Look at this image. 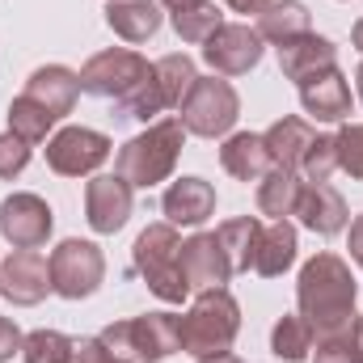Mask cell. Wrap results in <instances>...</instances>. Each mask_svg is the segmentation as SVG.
<instances>
[{"label":"cell","mask_w":363,"mask_h":363,"mask_svg":"<svg viewBox=\"0 0 363 363\" xmlns=\"http://www.w3.org/2000/svg\"><path fill=\"white\" fill-rule=\"evenodd\" d=\"M131 190L135 186L127 178H118V174H101V178H93L85 186V220H89L93 233L110 237V233H118L131 220V207H135Z\"/></svg>","instance_id":"cell-13"},{"label":"cell","mask_w":363,"mask_h":363,"mask_svg":"<svg viewBox=\"0 0 363 363\" xmlns=\"http://www.w3.org/2000/svg\"><path fill=\"white\" fill-rule=\"evenodd\" d=\"M178 114H182L186 135L220 140V135H228V131L237 127V118H241V97H237V89H233L228 81H220V77H199V81L190 85V93L182 97Z\"/></svg>","instance_id":"cell-6"},{"label":"cell","mask_w":363,"mask_h":363,"mask_svg":"<svg viewBox=\"0 0 363 363\" xmlns=\"http://www.w3.org/2000/svg\"><path fill=\"white\" fill-rule=\"evenodd\" d=\"M26 97L38 101L55 123L64 114H72L77 97H81V72L64 68V64H47V68H34L30 81H26Z\"/></svg>","instance_id":"cell-18"},{"label":"cell","mask_w":363,"mask_h":363,"mask_svg":"<svg viewBox=\"0 0 363 363\" xmlns=\"http://www.w3.org/2000/svg\"><path fill=\"white\" fill-rule=\"evenodd\" d=\"M359 330H363V317H359Z\"/></svg>","instance_id":"cell-44"},{"label":"cell","mask_w":363,"mask_h":363,"mask_svg":"<svg viewBox=\"0 0 363 363\" xmlns=\"http://www.w3.org/2000/svg\"><path fill=\"white\" fill-rule=\"evenodd\" d=\"M308 21H313V13H308L304 0H271L258 13V34H262V43L279 47V43H287L296 34H308Z\"/></svg>","instance_id":"cell-25"},{"label":"cell","mask_w":363,"mask_h":363,"mask_svg":"<svg viewBox=\"0 0 363 363\" xmlns=\"http://www.w3.org/2000/svg\"><path fill=\"white\" fill-rule=\"evenodd\" d=\"M30 165V144L13 131L0 135V178H17L21 169Z\"/></svg>","instance_id":"cell-35"},{"label":"cell","mask_w":363,"mask_h":363,"mask_svg":"<svg viewBox=\"0 0 363 363\" xmlns=\"http://www.w3.org/2000/svg\"><path fill=\"white\" fill-rule=\"evenodd\" d=\"M351 43H355V47H359V51H363V17H359V21H355V30H351Z\"/></svg>","instance_id":"cell-41"},{"label":"cell","mask_w":363,"mask_h":363,"mask_svg":"<svg viewBox=\"0 0 363 363\" xmlns=\"http://www.w3.org/2000/svg\"><path fill=\"white\" fill-rule=\"evenodd\" d=\"M262 140H267V152H271V161L279 169H296V174H300V161H304V152L313 148L317 131H313L308 118L283 114V118H274L271 127H267Z\"/></svg>","instance_id":"cell-21"},{"label":"cell","mask_w":363,"mask_h":363,"mask_svg":"<svg viewBox=\"0 0 363 363\" xmlns=\"http://www.w3.org/2000/svg\"><path fill=\"white\" fill-rule=\"evenodd\" d=\"M51 291L64 300H89L106 279V258L93 241L68 237L51 250Z\"/></svg>","instance_id":"cell-8"},{"label":"cell","mask_w":363,"mask_h":363,"mask_svg":"<svg viewBox=\"0 0 363 363\" xmlns=\"http://www.w3.org/2000/svg\"><path fill=\"white\" fill-rule=\"evenodd\" d=\"M355 81H359V97H363V64H359V72H355Z\"/></svg>","instance_id":"cell-43"},{"label":"cell","mask_w":363,"mask_h":363,"mask_svg":"<svg viewBox=\"0 0 363 363\" xmlns=\"http://www.w3.org/2000/svg\"><path fill=\"white\" fill-rule=\"evenodd\" d=\"M355 300H359L355 274L338 254H317L300 267L296 304H300V317L313 325V334H330L338 325H351L355 321Z\"/></svg>","instance_id":"cell-1"},{"label":"cell","mask_w":363,"mask_h":363,"mask_svg":"<svg viewBox=\"0 0 363 363\" xmlns=\"http://www.w3.org/2000/svg\"><path fill=\"white\" fill-rule=\"evenodd\" d=\"M262 34L250 30V26H237V21H224L207 43H203V60L211 64V72L220 77H241L250 68L262 64Z\"/></svg>","instance_id":"cell-11"},{"label":"cell","mask_w":363,"mask_h":363,"mask_svg":"<svg viewBox=\"0 0 363 363\" xmlns=\"http://www.w3.org/2000/svg\"><path fill=\"white\" fill-rule=\"evenodd\" d=\"M72 342L77 338H68L60 330H34L21 342V359L26 363H72Z\"/></svg>","instance_id":"cell-32"},{"label":"cell","mask_w":363,"mask_h":363,"mask_svg":"<svg viewBox=\"0 0 363 363\" xmlns=\"http://www.w3.org/2000/svg\"><path fill=\"white\" fill-rule=\"evenodd\" d=\"M110 152H114L110 135H101L93 127H64L47 140V165L60 178H85L110 161Z\"/></svg>","instance_id":"cell-9"},{"label":"cell","mask_w":363,"mask_h":363,"mask_svg":"<svg viewBox=\"0 0 363 363\" xmlns=\"http://www.w3.org/2000/svg\"><path fill=\"white\" fill-rule=\"evenodd\" d=\"M313 342H317V334H313V325L300 317V313H291V317H279L271 330V351L274 359L283 363H304L313 355Z\"/></svg>","instance_id":"cell-27"},{"label":"cell","mask_w":363,"mask_h":363,"mask_svg":"<svg viewBox=\"0 0 363 363\" xmlns=\"http://www.w3.org/2000/svg\"><path fill=\"white\" fill-rule=\"evenodd\" d=\"M220 26H224V13H220L211 0H203V4H194V9H178V13H174V30H178L182 43H207Z\"/></svg>","instance_id":"cell-31"},{"label":"cell","mask_w":363,"mask_h":363,"mask_svg":"<svg viewBox=\"0 0 363 363\" xmlns=\"http://www.w3.org/2000/svg\"><path fill=\"white\" fill-rule=\"evenodd\" d=\"M152 77H157V89H161V101H165V110H178L182 97L190 93V85L199 81V72H194V60L190 55H165V60H157L152 64Z\"/></svg>","instance_id":"cell-28"},{"label":"cell","mask_w":363,"mask_h":363,"mask_svg":"<svg viewBox=\"0 0 363 363\" xmlns=\"http://www.w3.org/2000/svg\"><path fill=\"white\" fill-rule=\"evenodd\" d=\"M182 330V351L194 359H211V355H228L237 334H241V304L233 300L228 287H211L199 291V300L190 304V313L178 317Z\"/></svg>","instance_id":"cell-2"},{"label":"cell","mask_w":363,"mask_h":363,"mask_svg":"<svg viewBox=\"0 0 363 363\" xmlns=\"http://www.w3.org/2000/svg\"><path fill=\"white\" fill-rule=\"evenodd\" d=\"M334 169H338V144H334V135H317L313 148L300 161V178L304 182H330Z\"/></svg>","instance_id":"cell-33"},{"label":"cell","mask_w":363,"mask_h":363,"mask_svg":"<svg viewBox=\"0 0 363 363\" xmlns=\"http://www.w3.org/2000/svg\"><path fill=\"white\" fill-rule=\"evenodd\" d=\"M131 258H135V271L148 283V291L165 304H182L190 283H186V271H182V237L178 228L165 220V224H148L135 245H131Z\"/></svg>","instance_id":"cell-4"},{"label":"cell","mask_w":363,"mask_h":363,"mask_svg":"<svg viewBox=\"0 0 363 363\" xmlns=\"http://www.w3.org/2000/svg\"><path fill=\"white\" fill-rule=\"evenodd\" d=\"M325 68H338V47L330 38L308 30V34H296V38L279 43V72L287 81L300 85V81H308V77H317Z\"/></svg>","instance_id":"cell-16"},{"label":"cell","mask_w":363,"mask_h":363,"mask_svg":"<svg viewBox=\"0 0 363 363\" xmlns=\"http://www.w3.org/2000/svg\"><path fill=\"white\" fill-rule=\"evenodd\" d=\"M351 258L359 262V271H363V216H355V224H351Z\"/></svg>","instance_id":"cell-38"},{"label":"cell","mask_w":363,"mask_h":363,"mask_svg":"<svg viewBox=\"0 0 363 363\" xmlns=\"http://www.w3.org/2000/svg\"><path fill=\"white\" fill-rule=\"evenodd\" d=\"M182 271H186L190 291H211V287H224L233 279L228 254H224L216 233H194L190 241H182Z\"/></svg>","instance_id":"cell-14"},{"label":"cell","mask_w":363,"mask_h":363,"mask_svg":"<svg viewBox=\"0 0 363 363\" xmlns=\"http://www.w3.org/2000/svg\"><path fill=\"white\" fill-rule=\"evenodd\" d=\"M51 228H55V211L38 194L17 190V194H9L0 203V237L13 250H38V245H47Z\"/></svg>","instance_id":"cell-10"},{"label":"cell","mask_w":363,"mask_h":363,"mask_svg":"<svg viewBox=\"0 0 363 363\" xmlns=\"http://www.w3.org/2000/svg\"><path fill=\"white\" fill-rule=\"evenodd\" d=\"M148 77H152V64H148L140 51L106 47V51H97L89 64L81 68V93L106 97V101L118 106V101H127L131 93L140 89Z\"/></svg>","instance_id":"cell-7"},{"label":"cell","mask_w":363,"mask_h":363,"mask_svg":"<svg viewBox=\"0 0 363 363\" xmlns=\"http://www.w3.org/2000/svg\"><path fill=\"white\" fill-rule=\"evenodd\" d=\"M51 291V262L38 254V250H13L4 262H0V296L9 304H38L47 300Z\"/></svg>","instance_id":"cell-12"},{"label":"cell","mask_w":363,"mask_h":363,"mask_svg":"<svg viewBox=\"0 0 363 363\" xmlns=\"http://www.w3.org/2000/svg\"><path fill=\"white\" fill-rule=\"evenodd\" d=\"M161 211L169 216V224L174 228H199L203 220H211V211H216V186L203 178H178L169 190H165V199H161Z\"/></svg>","instance_id":"cell-19"},{"label":"cell","mask_w":363,"mask_h":363,"mask_svg":"<svg viewBox=\"0 0 363 363\" xmlns=\"http://www.w3.org/2000/svg\"><path fill=\"white\" fill-rule=\"evenodd\" d=\"M220 165H224V174H233L237 182H262L274 169L271 152H267V140L254 135V131L228 135L224 148H220Z\"/></svg>","instance_id":"cell-20"},{"label":"cell","mask_w":363,"mask_h":363,"mask_svg":"<svg viewBox=\"0 0 363 363\" xmlns=\"http://www.w3.org/2000/svg\"><path fill=\"white\" fill-rule=\"evenodd\" d=\"M334 144H338V169L363 182V123H347L334 135Z\"/></svg>","instance_id":"cell-34"},{"label":"cell","mask_w":363,"mask_h":363,"mask_svg":"<svg viewBox=\"0 0 363 363\" xmlns=\"http://www.w3.org/2000/svg\"><path fill=\"white\" fill-rule=\"evenodd\" d=\"M313 363H363V330L359 317L351 325H338L330 334H317V351Z\"/></svg>","instance_id":"cell-29"},{"label":"cell","mask_w":363,"mask_h":363,"mask_svg":"<svg viewBox=\"0 0 363 363\" xmlns=\"http://www.w3.org/2000/svg\"><path fill=\"white\" fill-rule=\"evenodd\" d=\"M224 254H228V267L233 274L254 271V254H258V237H262V220L258 216H237V220H224L216 228Z\"/></svg>","instance_id":"cell-24"},{"label":"cell","mask_w":363,"mask_h":363,"mask_svg":"<svg viewBox=\"0 0 363 363\" xmlns=\"http://www.w3.org/2000/svg\"><path fill=\"white\" fill-rule=\"evenodd\" d=\"M51 127H55V118H51L38 101H30L26 93H21V97H13V106H9V131H13V135H21V140L34 148V144H43V140H47V131H51Z\"/></svg>","instance_id":"cell-30"},{"label":"cell","mask_w":363,"mask_h":363,"mask_svg":"<svg viewBox=\"0 0 363 363\" xmlns=\"http://www.w3.org/2000/svg\"><path fill=\"white\" fill-rule=\"evenodd\" d=\"M182 144H186L182 118H161V123H152L148 131H140L135 140H127V144L118 148L114 174L127 178L131 186H140V190H148V186H157V182L174 178Z\"/></svg>","instance_id":"cell-3"},{"label":"cell","mask_w":363,"mask_h":363,"mask_svg":"<svg viewBox=\"0 0 363 363\" xmlns=\"http://www.w3.org/2000/svg\"><path fill=\"white\" fill-rule=\"evenodd\" d=\"M300 186H304V178H300L296 169H279V165H274L271 174L258 182V211L271 216V220H287V216L296 211Z\"/></svg>","instance_id":"cell-26"},{"label":"cell","mask_w":363,"mask_h":363,"mask_svg":"<svg viewBox=\"0 0 363 363\" xmlns=\"http://www.w3.org/2000/svg\"><path fill=\"white\" fill-rule=\"evenodd\" d=\"M224 4H228L233 13H262L271 0H224Z\"/></svg>","instance_id":"cell-39"},{"label":"cell","mask_w":363,"mask_h":363,"mask_svg":"<svg viewBox=\"0 0 363 363\" xmlns=\"http://www.w3.org/2000/svg\"><path fill=\"white\" fill-rule=\"evenodd\" d=\"M199 363H245V359H237V355H211V359H199Z\"/></svg>","instance_id":"cell-42"},{"label":"cell","mask_w":363,"mask_h":363,"mask_svg":"<svg viewBox=\"0 0 363 363\" xmlns=\"http://www.w3.org/2000/svg\"><path fill=\"white\" fill-rule=\"evenodd\" d=\"M169 13H178V9H194V4H203V0H161Z\"/></svg>","instance_id":"cell-40"},{"label":"cell","mask_w":363,"mask_h":363,"mask_svg":"<svg viewBox=\"0 0 363 363\" xmlns=\"http://www.w3.org/2000/svg\"><path fill=\"white\" fill-rule=\"evenodd\" d=\"M304 228H313L317 237H334L347 228L351 211H347V199L330 186V182H304L300 186V199H296V211Z\"/></svg>","instance_id":"cell-15"},{"label":"cell","mask_w":363,"mask_h":363,"mask_svg":"<svg viewBox=\"0 0 363 363\" xmlns=\"http://www.w3.org/2000/svg\"><path fill=\"white\" fill-rule=\"evenodd\" d=\"M161 0H110L106 4V26L123 43H148L161 30Z\"/></svg>","instance_id":"cell-22"},{"label":"cell","mask_w":363,"mask_h":363,"mask_svg":"<svg viewBox=\"0 0 363 363\" xmlns=\"http://www.w3.org/2000/svg\"><path fill=\"white\" fill-rule=\"evenodd\" d=\"M110 355L127 363H161L174 351H182V330L174 313H144L131 321H114L97 334Z\"/></svg>","instance_id":"cell-5"},{"label":"cell","mask_w":363,"mask_h":363,"mask_svg":"<svg viewBox=\"0 0 363 363\" xmlns=\"http://www.w3.org/2000/svg\"><path fill=\"white\" fill-rule=\"evenodd\" d=\"M296 228L287 220H274V224H262V237H258V254H254V271L262 279H279L296 262Z\"/></svg>","instance_id":"cell-23"},{"label":"cell","mask_w":363,"mask_h":363,"mask_svg":"<svg viewBox=\"0 0 363 363\" xmlns=\"http://www.w3.org/2000/svg\"><path fill=\"white\" fill-rule=\"evenodd\" d=\"M72 363H127V359L110 355L101 338H77L72 342Z\"/></svg>","instance_id":"cell-36"},{"label":"cell","mask_w":363,"mask_h":363,"mask_svg":"<svg viewBox=\"0 0 363 363\" xmlns=\"http://www.w3.org/2000/svg\"><path fill=\"white\" fill-rule=\"evenodd\" d=\"M300 106L317 123H342L351 114V85L338 68H325L308 81H300Z\"/></svg>","instance_id":"cell-17"},{"label":"cell","mask_w":363,"mask_h":363,"mask_svg":"<svg viewBox=\"0 0 363 363\" xmlns=\"http://www.w3.org/2000/svg\"><path fill=\"white\" fill-rule=\"evenodd\" d=\"M21 342H26V334L9 321V317H0V363L4 359H13L17 351H21Z\"/></svg>","instance_id":"cell-37"}]
</instances>
